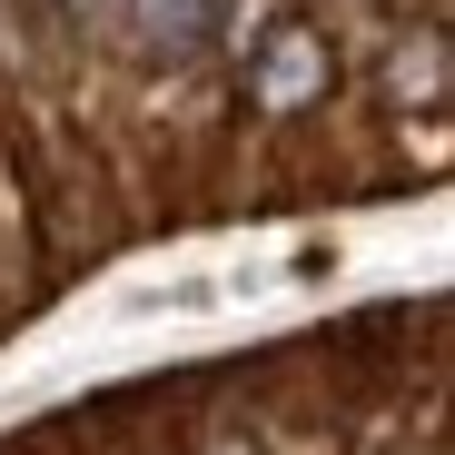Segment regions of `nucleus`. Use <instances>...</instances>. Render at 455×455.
I'll return each mask as SVG.
<instances>
[{
  "label": "nucleus",
  "instance_id": "3",
  "mask_svg": "<svg viewBox=\"0 0 455 455\" xmlns=\"http://www.w3.org/2000/svg\"><path fill=\"white\" fill-rule=\"evenodd\" d=\"M60 30H69V40L119 50V0H60Z\"/></svg>",
  "mask_w": 455,
  "mask_h": 455
},
{
  "label": "nucleus",
  "instance_id": "2",
  "mask_svg": "<svg viewBox=\"0 0 455 455\" xmlns=\"http://www.w3.org/2000/svg\"><path fill=\"white\" fill-rule=\"evenodd\" d=\"M218 0H119V50L139 60H198Z\"/></svg>",
  "mask_w": 455,
  "mask_h": 455
},
{
  "label": "nucleus",
  "instance_id": "4",
  "mask_svg": "<svg viewBox=\"0 0 455 455\" xmlns=\"http://www.w3.org/2000/svg\"><path fill=\"white\" fill-rule=\"evenodd\" d=\"M188 455H267V445H258V435H238V426H198V445H188Z\"/></svg>",
  "mask_w": 455,
  "mask_h": 455
},
{
  "label": "nucleus",
  "instance_id": "1",
  "mask_svg": "<svg viewBox=\"0 0 455 455\" xmlns=\"http://www.w3.org/2000/svg\"><path fill=\"white\" fill-rule=\"evenodd\" d=\"M238 90H248L258 119H297V109H317V100L337 90V40H327L317 20H277V30L258 40V60L238 69Z\"/></svg>",
  "mask_w": 455,
  "mask_h": 455
}]
</instances>
